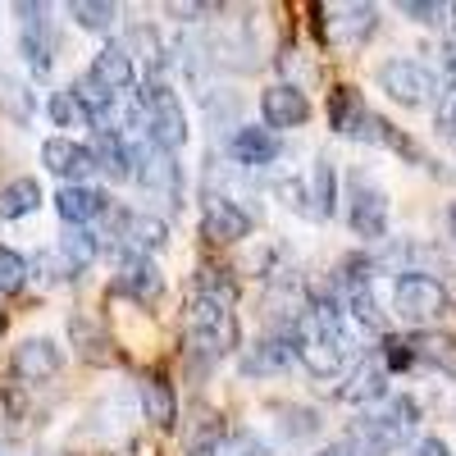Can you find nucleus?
I'll list each match as a JSON object with an SVG mask.
<instances>
[{"mask_svg": "<svg viewBox=\"0 0 456 456\" xmlns=\"http://www.w3.org/2000/svg\"><path fill=\"white\" fill-rule=\"evenodd\" d=\"M415 425H420V402L415 397H388L374 415L352 420L347 438L361 456H393V452H402V443Z\"/></svg>", "mask_w": 456, "mask_h": 456, "instance_id": "nucleus-1", "label": "nucleus"}, {"mask_svg": "<svg viewBox=\"0 0 456 456\" xmlns=\"http://www.w3.org/2000/svg\"><path fill=\"white\" fill-rule=\"evenodd\" d=\"M137 105H142V133H146V142L156 151H165V156H178V151L187 146V110H183V101L165 83L151 78L137 92Z\"/></svg>", "mask_w": 456, "mask_h": 456, "instance_id": "nucleus-2", "label": "nucleus"}, {"mask_svg": "<svg viewBox=\"0 0 456 456\" xmlns=\"http://www.w3.org/2000/svg\"><path fill=\"white\" fill-rule=\"evenodd\" d=\"M393 311L411 324V333H420V329H429L434 320H443L452 311V297H447V288L434 274L406 270L393 283Z\"/></svg>", "mask_w": 456, "mask_h": 456, "instance_id": "nucleus-3", "label": "nucleus"}, {"mask_svg": "<svg viewBox=\"0 0 456 456\" xmlns=\"http://www.w3.org/2000/svg\"><path fill=\"white\" fill-rule=\"evenodd\" d=\"M187 338H197L201 347H210L219 361L228 352H238L242 333H238L233 306H228V301H215V297H192L187 301Z\"/></svg>", "mask_w": 456, "mask_h": 456, "instance_id": "nucleus-4", "label": "nucleus"}, {"mask_svg": "<svg viewBox=\"0 0 456 456\" xmlns=\"http://www.w3.org/2000/svg\"><path fill=\"white\" fill-rule=\"evenodd\" d=\"M379 87H384L397 105H406V110H425L438 96L434 69L420 64V60H411V55H397V60L379 64Z\"/></svg>", "mask_w": 456, "mask_h": 456, "instance_id": "nucleus-5", "label": "nucleus"}, {"mask_svg": "<svg viewBox=\"0 0 456 456\" xmlns=\"http://www.w3.org/2000/svg\"><path fill=\"white\" fill-rule=\"evenodd\" d=\"M301 324H274L270 333H260L251 347L242 352V374L265 379V374H283L292 361H301Z\"/></svg>", "mask_w": 456, "mask_h": 456, "instance_id": "nucleus-6", "label": "nucleus"}, {"mask_svg": "<svg viewBox=\"0 0 456 456\" xmlns=\"http://www.w3.org/2000/svg\"><path fill=\"white\" fill-rule=\"evenodd\" d=\"M388 192L379 183H370L365 174H352L347 178V224L352 233L365 238V242H379L388 238Z\"/></svg>", "mask_w": 456, "mask_h": 456, "instance_id": "nucleus-7", "label": "nucleus"}, {"mask_svg": "<svg viewBox=\"0 0 456 456\" xmlns=\"http://www.w3.org/2000/svg\"><path fill=\"white\" fill-rule=\"evenodd\" d=\"M133 156H137V183L146 187V197H156V201H165V206H178L183 201V169H178V160L174 156H165V151H156V146H133Z\"/></svg>", "mask_w": 456, "mask_h": 456, "instance_id": "nucleus-8", "label": "nucleus"}, {"mask_svg": "<svg viewBox=\"0 0 456 456\" xmlns=\"http://www.w3.org/2000/svg\"><path fill=\"white\" fill-rule=\"evenodd\" d=\"M14 14H23V32H19V51L32 64L37 78H46L51 64H55V37H51V19L46 5H32V0H19Z\"/></svg>", "mask_w": 456, "mask_h": 456, "instance_id": "nucleus-9", "label": "nucleus"}, {"mask_svg": "<svg viewBox=\"0 0 456 456\" xmlns=\"http://www.w3.org/2000/svg\"><path fill=\"white\" fill-rule=\"evenodd\" d=\"M251 215L233 201V197H206L201 201V238L206 242H215V247H233V242H242V238H251Z\"/></svg>", "mask_w": 456, "mask_h": 456, "instance_id": "nucleus-10", "label": "nucleus"}, {"mask_svg": "<svg viewBox=\"0 0 456 456\" xmlns=\"http://www.w3.org/2000/svg\"><path fill=\"white\" fill-rule=\"evenodd\" d=\"M260 119L270 133H288V128H301L311 119V101L301 87L292 83H274V87H265L260 92Z\"/></svg>", "mask_w": 456, "mask_h": 456, "instance_id": "nucleus-11", "label": "nucleus"}, {"mask_svg": "<svg viewBox=\"0 0 456 456\" xmlns=\"http://www.w3.org/2000/svg\"><path fill=\"white\" fill-rule=\"evenodd\" d=\"M10 370L23 384H46V379H55L64 370V352L55 338H23L10 356Z\"/></svg>", "mask_w": 456, "mask_h": 456, "instance_id": "nucleus-12", "label": "nucleus"}, {"mask_svg": "<svg viewBox=\"0 0 456 456\" xmlns=\"http://www.w3.org/2000/svg\"><path fill=\"white\" fill-rule=\"evenodd\" d=\"M114 292L119 297H133L137 306H151L160 292H165V274L151 256H124L119 270H114Z\"/></svg>", "mask_w": 456, "mask_h": 456, "instance_id": "nucleus-13", "label": "nucleus"}, {"mask_svg": "<svg viewBox=\"0 0 456 456\" xmlns=\"http://www.w3.org/2000/svg\"><path fill=\"white\" fill-rule=\"evenodd\" d=\"M42 165L55 178H64V187H69V183H87V174L96 169V156H92V146L73 142V137H46L42 142Z\"/></svg>", "mask_w": 456, "mask_h": 456, "instance_id": "nucleus-14", "label": "nucleus"}, {"mask_svg": "<svg viewBox=\"0 0 456 456\" xmlns=\"http://www.w3.org/2000/svg\"><path fill=\"white\" fill-rule=\"evenodd\" d=\"M55 210H60V219L69 228H87L92 219L110 215V197L101 192V187H92V183H69V187L55 192Z\"/></svg>", "mask_w": 456, "mask_h": 456, "instance_id": "nucleus-15", "label": "nucleus"}, {"mask_svg": "<svg viewBox=\"0 0 456 456\" xmlns=\"http://www.w3.org/2000/svg\"><path fill=\"white\" fill-rule=\"evenodd\" d=\"M87 73H92V78H96L110 96H124V92H133V83H137V64H133V51H128L124 42L101 46Z\"/></svg>", "mask_w": 456, "mask_h": 456, "instance_id": "nucleus-16", "label": "nucleus"}, {"mask_svg": "<svg viewBox=\"0 0 456 456\" xmlns=\"http://www.w3.org/2000/svg\"><path fill=\"white\" fill-rule=\"evenodd\" d=\"M356 361V347L347 338H301V365L315 379H338Z\"/></svg>", "mask_w": 456, "mask_h": 456, "instance_id": "nucleus-17", "label": "nucleus"}, {"mask_svg": "<svg viewBox=\"0 0 456 456\" xmlns=\"http://www.w3.org/2000/svg\"><path fill=\"white\" fill-rule=\"evenodd\" d=\"M406 347H411V361H415V365H425V370H434V374L456 379V333L420 329V333L406 338Z\"/></svg>", "mask_w": 456, "mask_h": 456, "instance_id": "nucleus-18", "label": "nucleus"}, {"mask_svg": "<svg viewBox=\"0 0 456 456\" xmlns=\"http://www.w3.org/2000/svg\"><path fill=\"white\" fill-rule=\"evenodd\" d=\"M228 156L247 169L270 165V160H279V133H270L265 124H238L233 137H228Z\"/></svg>", "mask_w": 456, "mask_h": 456, "instance_id": "nucleus-19", "label": "nucleus"}, {"mask_svg": "<svg viewBox=\"0 0 456 456\" xmlns=\"http://www.w3.org/2000/svg\"><path fill=\"white\" fill-rule=\"evenodd\" d=\"M388 365L384 361H361L352 370V379L338 388V402L347 406H370V402H388Z\"/></svg>", "mask_w": 456, "mask_h": 456, "instance_id": "nucleus-20", "label": "nucleus"}, {"mask_svg": "<svg viewBox=\"0 0 456 456\" xmlns=\"http://www.w3.org/2000/svg\"><path fill=\"white\" fill-rule=\"evenodd\" d=\"M92 156H96V169L110 178V183H128L137 174V156H133V142L124 133H96L92 142Z\"/></svg>", "mask_w": 456, "mask_h": 456, "instance_id": "nucleus-21", "label": "nucleus"}, {"mask_svg": "<svg viewBox=\"0 0 456 456\" xmlns=\"http://www.w3.org/2000/svg\"><path fill=\"white\" fill-rule=\"evenodd\" d=\"M137 402H142V415L156 429H174L178 425V397H174V384L165 374H146L137 384Z\"/></svg>", "mask_w": 456, "mask_h": 456, "instance_id": "nucleus-22", "label": "nucleus"}, {"mask_svg": "<svg viewBox=\"0 0 456 456\" xmlns=\"http://www.w3.org/2000/svg\"><path fill=\"white\" fill-rule=\"evenodd\" d=\"M69 338H73V347H78V356L83 361H92V365H110L114 356V338L105 333V324L101 320H92V315H69Z\"/></svg>", "mask_w": 456, "mask_h": 456, "instance_id": "nucleus-23", "label": "nucleus"}, {"mask_svg": "<svg viewBox=\"0 0 456 456\" xmlns=\"http://www.w3.org/2000/svg\"><path fill=\"white\" fill-rule=\"evenodd\" d=\"M365 119H370L365 96L356 87H333V96H329V124H333V133L338 137H361Z\"/></svg>", "mask_w": 456, "mask_h": 456, "instance_id": "nucleus-24", "label": "nucleus"}, {"mask_svg": "<svg viewBox=\"0 0 456 456\" xmlns=\"http://www.w3.org/2000/svg\"><path fill=\"white\" fill-rule=\"evenodd\" d=\"M374 28H379L374 5H338L333 10V32H338V42H347V46H361Z\"/></svg>", "mask_w": 456, "mask_h": 456, "instance_id": "nucleus-25", "label": "nucleus"}, {"mask_svg": "<svg viewBox=\"0 0 456 456\" xmlns=\"http://www.w3.org/2000/svg\"><path fill=\"white\" fill-rule=\"evenodd\" d=\"M60 260L69 265V274L73 279H78L83 270H87V265L101 256V242H96V233H92V228H64V238H60Z\"/></svg>", "mask_w": 456, "mask_h": 456, "instance_id": "nucleus-26", "label": "nucleus"}, {"mask_svg": "<svg viewBox=\"0 0 456 456\" xmlns=\"http://www.w3.org/2000/svg\"><path fill=\"white\" fill-rule=\"evenodd\" d=\"M42 206V183L37 178H10L0 187V219H28Z\"/></svg>", "mask_w": 456, "mask_h": 456, "instance_id": "nucleus-27", "label": "nucleus"}, {"mask_svg": "<svg viewBox=\"0 0 456 456\" xmlns=\"http://www.w3.org/2000/svg\"><path fill=\"white\" fill-rule=\"evenodd\" d=\"M224 443H228V425L219 420L210 406H201L197 411V425L187 429V456H215Z\"/></svg>", "mask_w": 456, "mask_h": 456, "instance_id": "nucleus-28", "label": "nucleus"}, {"mask_svg": "<svg viewBox=\"0 0 456 456\" xmlns=\"http://www.w3.org/2000/svg\"><path fill=\"white\" fill-rule=\"evenodd\" d=\"M306 197H311V215H315V219H329V215H333V201H338V174H333V165H329L324 156L311 165Z\"/></svg>", "mask_w": 456, "mask_h": 456, "instance_id": "nucleus-29", "label": "nucleus"}, {"mask_svg": "<svg viewBox=\"0 0 456 456\" xmlns=\"http://www.w3.org/2000/svg\"><path fill=\"white\" fill-rule=\"evenodd\" d=\"M356 142H370V146H388V151H397V156H406V160H415V156H420V146H415L411 137H402L388 119H384V114H374L370 110V119H365V128H361V137Z\"/></svg>", "mask_w": 456, "mask_h": 456, "instance_id": "nucleus-30", "label": "nucleus"}, {"mask_svg": "<svg viewBox=\"0 0 456 456\" xmlns=\"http://www.w3.org/2000/svg\"><path fill=\"white\" fill-rule=\"evenodd\" d=\"M274 415H279V434L288 438V443H306V438H315L320 434V415L311 411V406H270Z\"/></svg>", "mask_w": 456, "mask_h": 456, "instance_id": "nucleus-31", "label": "nucleus"}, {"mask_svg": "<svg viewBox=\"0 0 456 456\" xmlns=\"http://www.w3.org/2000/svg\"><path fill=\"white\" fill-rule=\"evenodd\" d=\"M69 19L78 28H87V32H110L114 23H119V5H110V0H73Z\"/></svg>", "mask_w": 456, "mask_h": 456, "instance_id": "nucleus-32", "label": "nucleus"}, {"mask_svg": "<svg viewBox=\"0 0 456 456\" xmlns=\"http://www.w3.org/2000/svg\"><path fill=\"white\" fill-rule=\"evenodd\" d=\"M197 297H215V301H228L233 306V297H238V283L228 279L224 265H197Z\"/></svg>", "mask_w": 456, "mask_h": 456, "instance_id": "nucleus-33", "label": "nucleus"}, {"mask_svg": "<svg viewBox=\"0 0 456 456\" xmlns=\"http://www.w3.org/2000/svg\"><path fill=\"white\" fill-rule=\"evenodd\" d=\"M28 260L14 251V247H0V297H14V292H23V283H28Z\"/></svg>", "mask_w": 456, "mask_h": 456, "instance_id": "nucleus-34", "label": "nucleus"}, {"mask_svg": "<svg viewBox=\"0 0 456 456\" xmlns=\"http://www.w3.org/2000/svg\"><path fill=\"white\" fill-rule=\"evenodd\" d=\"M0 110H5L10 119H19V124L32 119V92H28L23 83L5 78V73H0Z\"/></svg>", "mask_w": 456, "mask_h": 456, "instance_id": "nucleus-35", "label": "nucleus"}, {"mask_svg": "<svg viewBox=\"0 0 456 456\" xmlns=\"http://www.w3.org/2000/svg\"><path fill=\"white\" fill-rule=\"evenodd\" d=\"M46 114H51L55 128L83 124V105H78V96H73V92H51V96H46Z\"/></svg>", "mask_w": 456, "mask_h": 456, "instance_id": "nucleus-36", "label": "nucleus"}, {"mask_svg": "<svg viewBox=\"0 0 456 456\" xmlns=\"http://www.w3.org/2000/svg\"><path fill=\"white\" fill-rule=\"evenodd\" d=\"M347 306H352V315H356L365 329H384V311H379V297H374V288L352 292V297H347Z\"/></svg>", "mask_w": 456, "mask_h": 456, "instance_id": "nucleus-37", "label": "nucleus"}, {"mask_svg": "<svg viewBox=\"0 0 456 456\" xmlns=\"http://www.w3.org/2000/svg\"><path fill=\"white\" fill-rule=\"evenodd\" d=\"M411 23H443V19H452V10L447 5H434V0H402L397 5Z\"/></svg>", "mask_w": 456, "mask_h": 456, "instance_id": "nucleus-38", "label": "nucleus"}, {"mask_svg": "<svg viewBox=\"0 0 456 456\" xmlns=\"http://www.w3.org/2000/svg\"><path fill=\"white\" fill-rule=\"evenodd\" d=\"M438 133L443 137H456V87L443 96V105H438Z\"/></svg>", "mask_w": 456, "mask_h": 456, "instance_id": "nucleus-39", "label": "nucleus"}, {"mask_svg": "<svg viewBox=\"0 0 456 456\" xmlns=\"http://www.w3.org/2000/svg\"><path fill=\"white\" fill-rule=\"evenodd\" d=\"M411 456H452V452H447V443H443V438H434V434H425L420 443H415V447H411Z\"/></svg>", "mask_w": 456, "mask_h": 456, "instance_id": "nucleus-40", "label": "nucleus"}, {"mask_svg": "<svg viewBox=\"0 0 456 456\" xmlns=\"http://www.w3.org/2000/svg\"><path fill=\"white\" fill-rule=\"evenodd\" d=\"M219 5H169V14L174 19H183V23H197L201 14H215Z\"/></svg>", "mask_w": 456, "mask_h": 456, "instance_id": "nucleus-41", "label": "nucleus"}, {"mask_svg": "<svg viewBox=\"0 0 456 456\" xmlns=\"http://www.w3.org/2000/svg\"><path fill=\"white\" fill-rule=\"evenodd\" d=\"M443 73H447V83L456 87V37H452V42L443 46Z\"/></svg>", "mask_w": 456, "mask_h": 456, "instance_id": "nucleus-42", "label": "nucleus"}, {"mask_svg": "<svg viewBox=\"0 0 456 456\" xmlns=\"http://www.w3.org/2000/svg\"><path fill=\"white\" fill-rule=\"evenodd\" d=\"M447 228H452V238H456V201L447 206Z\"/></svg>", "mask_w": 456, "mask_h": 456, "instance_id": "nucleus-43", "label": "nucleus"}, {"mask_svg": "<svg viewBox=\"0 0 456 456\" xmlns=\"http://www.w3.org/2000/svg\"><path fill=\"white\" fill-rule=\"evenodd\" d=\"M315 456H347V452H342V447H320Z\"/></svg>", "mask_w": 456, "mask_h": 456, "instance_id": "nucleus-44", "label": "nucleus"}, {"mask_svg": "<svg viewBox=\"0 0 456 456\" xmlns=\"http://www.w3.org/2000/svg\"><path fill=\"white\" fill-rule=\"evenodd\" d=\"M5 415H10V397H5V393H0V420H5Z\"/></svg>", "mask_w": 456, "mask_h": 456, "instance_id": "nucleus-45", "label": "nucleus"}, {"mask_svg": "<svg viewBox=\"0 0 456 456\" xmlns=\"http://www.w3.org/2000/svg\"><path fill=\"white\" fill-rule=\"evenodd\" d=\"M0 456H14V447H10V438H0Z\"/></svg>", "mask_w": 456, "mask_h": 456, "instance_id": "nucleus-46", "label": "nucleus"}, {"mask_svg": "<svg viewBox=\"0 0 456 456\" xmlns=\"http://www.w3.org/2000/svg\"><path fill=\"white\" fill-rule=\"evenodd\" d=\"M452 23H456V5H452Z\"/></svg>", "mask_w": 456, "mask_h": 456, "instance_id": "nucleus-47", "label": "nucleus"}, {"mask_svg": "<svg viewBox=\"0 0 456 456\" xmlns=\"http://www.w3.org/2000/svg\"><path fill=\"white\" fill-rule=\"evenodd\" d=\"M0 329H5V320H0Z\"/></svg>", "mask_w": 456, "mask_h": 456, "instance_id": "nucleus-48", "label": "nucleus"}]
</instances>
